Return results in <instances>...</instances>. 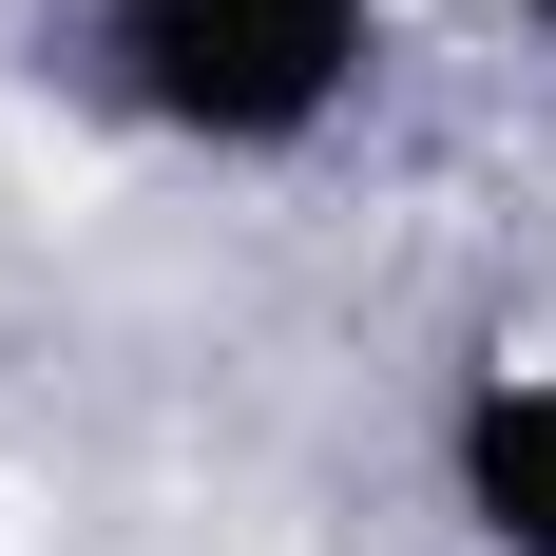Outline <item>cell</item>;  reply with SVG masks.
Segmentation results:
<instances>
[{
	"label": "cell",
	"mask_w": 556,
	"mask_h": 556,
	"mask_svg": "<svg viewBox=\"0 0 556 556\" xmlns=\"http://www.w3.org/2000/svg\"><path fill=\"white\" fill-rule=\"evenodd\" d=\"M442 518L480 556H556V365H460L442 384Z\"/></svg>",
	"instance_id": "obj_2"
},
{
	"label": "cell",
	"mask_w": 556,
	"mask_h": 556,
	"mask_svg": "<svg viewBox=\"0 0 556 556\" xmlns=\"http://www.w3.org/2000/svg\"><path fill=\"white\" fill-rule=\"evenodd\" d=\"M500 20H538V39H556V0H500Z\"/></svg>",
	"instance_id": "obj_3"
},
{
	"label": "cell",
	"mask_w": 556,
	"mask_h": 556,
	"mask_svg": "<svg viewBox=\"0 0 556 556\" xmlns=\"http://www.w3.org/2000/svg\"><path fill=\"white\" fill-rule=\"evenodd\" d=\"M77 58H97V97L135 135H173L212 173H288V154H327L365 115L384 0H97Z\"/></svg>",
	"instance_id": "obj_1"
}]
</instances>
